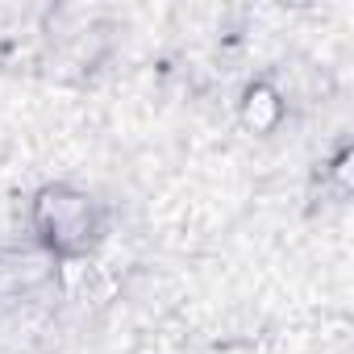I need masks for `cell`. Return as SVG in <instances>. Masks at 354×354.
<instances>
[{"label":"cell","instance_id":"cell-1","mask_svg":"<svg viewBox=\"0 0 354 354\" xmlns=\"http://www.w3.org/2000/svg\"><path fill=\"white\" fill-rule=\"evenodd\" d=\"M38 230L46 234V242L63 254H84L92 234H96V209L88 196L71 192V188H46L38 196Z\"/></svg>","mask_w":354,"mask_h":354},{"label":"cell","instance_id":"cell-3","mask_svg":"<svg viewBox=\"0 0 354 354\" xmlns=\"http://www.w3.org/2000/svg\"><path fill=\"white\" fill-rule=\"evenodd\" d=\"M217 354H250V350H217Z\"/></svg>","mask_w":354,"mask_h":354},{"label":"cell","instance_id":"cell-2","mask_svg":"<svg viewBox=\"0 0 354 354\" xmlns=\"http://www.w3.org/2000/svg\"><path fill=\"white\" fill-rule=\"evenodd\" d=\"M242 121H246V129L267 133V129L279 121V100H275V92H271V88H250L246 100H242Z\"/></svg>","mask_w":354,"mask_h":354}]
</instances>
